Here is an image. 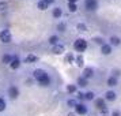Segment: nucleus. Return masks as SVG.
<instances>
[{
	"label": "nucleus",
	"instance_id": "24",
	"mask_svg": "<svg viewBox=\"0 0 121 116\" xmlns=\"http://www.w3.org/2000/svg\"><path fill=\"white\" fill-rule=\"evenodd\" d=\"M75 61H76V66L78 67H82L83 66V57L80 55L79 56H76V59H75Z\"/></svg>",
	"mask_w": 121,
	"mask_h": 116
},
{
	"label": "nucleus",
	"instance_id": "33",
	"mask_svg": "<svg viewBox=\"0 0 121 116\" xmlns=\"http://www.w3.org/2000/svg\"><path fill=\"white\" fill-rule=\"evenodd\" d=\"M44 1L48 4V6H49V4H52V3H55V0H44Z\"/></svg>",
	"mask_w": 121,
	"mask_h": 116
},
{
	"label": "nucleus",
	"instance_id": "15",
	"mask_svg": "<svg viewBox=\"0 0 121 116\" xmlns=\"http://www.w3.org/2000/svg\"><path fill=\"white\" fill-rule=\"evenodd\" d=\"M38 60V57H37V56L35 55H33V53H30V55L27 56V57H26V63H34V61H37Z\"/></svg>",
	"mask_w": 121,
	"mask_h": 116
},
{
	"label": "nucleus",
	"instance_id": "22",
	"mask_svg": "<svg viewBox=\"0 0 121 116\" xmlns=\"http://www.w3.org/2000/svg\"><path fill=\"white\" fill-rule=\"evenodd\" d=\"M76 29L79 30V32H86V30H87V26H86L84 23H78V25H76Z\"/></svg>",
	"mask_w": 121,
	"mask_h": 116
},
{
	"label": "nucleus",
	"instance_id": "14",
	"mask_svg": "<svg viewBox=\"0 0 121 116\" xmlns=\"http://www.w3.org/2000/svg\"><path fill=\"white\" fill-rule=\"evenodd\" d=\"M78 85L80 86V88H84V86H87V79L83 77H79L78 78Z\"/></svg>",
	"mask_w": 121,
	"mask_h": 116
},
{
	"label": "nucleus",
	"instance_id": "31",
	"mask_svg": "<svg viewBox=\"0 0 121 116\" xmlns=\"http://www.w3.org/2000/svg\"><path fill=\"white\" fill-rule=\"evenodd\" d=\"M78 98L83 100V98H84V93H80V92H79V93H78Z\"/></svg>",
	"mask_w": 121,
	"mask_h": 116
},
{
	"label": "nucleus",
	"instance_id": "28",
	"mask_svg": "<svg viewBox=\"0 0 121 116\" xmlns=\"http://www.w3.org/2000/svg\"><path fill=\"white\" fill-rule=\"evenodd\" d=\"M7 8V3L6 1H0V11H4Z\"/></svg>",
	"mask_w": 121,
	"mask_h": 116
},
{
	"label": "nucleus",
	"instance_id": "3",
	"mask_svg": "<svg viewBox=\"0 0 121 116\" xmlns=\"http://www.w3.org/2000/svg\"><path fill=\"white\" fill-rule=\"evenodd\" d=\"M11 40H12V36H11V32H10V30H1V32H0V41H1L3 44L11 42Z\"/></svg>",
	"mask_w": 121,
	"mask_h": 116
},
{
	"label": "nucleus",
	"instance_id": "21",
	"mask_svg": "<svg viewBox=\"0 0 121 116\" xmlns=\"http://www.w3.org/2000/svg\"><path fill=\"white\" fill-rule=\"evenodd\" d=\"M37 6H38V8L39 10H42V11H45V10H46V8H48V4H46V3H45L44 0H41V1H38V4H37Z\"/></svg>",
	"mask_w": 121,
	"mask_h": 116
},
{
	"label": "nucleus",
	"instance_id": "17",
	"mask_svg": "<svg viewBox=\"0 0 121 116\" xmlns=\"http://www.w3.org/2000/svg\"><path fill=\"white\" fill-rule=\"evenodd\" d=\"M61 15H63L61 8H60V7H56L55 10H53V17H55V18H60Z\"/></svg>",
	"mask_w": 121,
	"mask_h": 116
},
{
	"label": "nucleus",
	"instance_id": "9",
	"mask_svg": "<svg viewBox=\"0 0 121 116\" xmlns=\"http://www.w3.org/2000/svg\"><path fill=\"white\" fill-rule=\"evenodd\" d=\"M64 51H65V48H64V45H61V44H56V45H53V48H52V52L56 53V55H60Z\"/></svg>",
	"mask_w": 121,
	"mask_h": 116
},
{
	"label": "nucleus",
	"instance_id": "6",
	"mask_svg": "<svg viewBox=\"0 0 121 116\" xmlns=\"http://www.w3.org/2000/svg\"><path fill=\"white\" fill-rule=\"evenodd\" d=\"M116 98H117V93L114 90H108L105 93V100L106 101H116Z\"/></svg>",
	"mask_w": 121,
	"mask_h": 116
},
{
	"label": "nucleus",
	"instance_id": "5",
	"mask_svg": "<svg viewBox=\"0 0 121 116\" xmlns=\"http://www.w3.org/2000/svg\"><path fill=\"white\" fill-rule=\"evenodd\" d=\"M75 111H76L78 115H86L87 113V107L84 104H76V107H75Z\"/></svg>",
	"mask_w": 121,
	"mask_h": 116
},
{
	"label": "nucleus",
	"instance_id": "35",
	"mask_svg": "<svg viewBox=\"0 0 121 116\" xmlns=\"http://www.w3.org/2000/svg\"><path fill=\"white\" fill-rule=\"evenodd\" d=\"M78 0H68V3H72V4H76Z\"/></svg>",
	"mask_w": 121,
	"mask_h": 116
},
{
	"label": "nucleus",
	"instance_id": "18",
	"mask_svg": "<svg viewBox=\"0 0 121 116\" xmlns=\"http://www.w3.org/2000/svg\"><path fill=\"white\" fill-rule=\"evenodd\" d=\"M84 98L88 100V101H91V100L95 98V93L94 92H87V93H84Z\"/></svg>",
	"mask_w": 121,
	"mask_h": 116
},
{
	"label": "nucleus",
	"instance_id": "7",
	"mask_svg": "<svg viewBox=\"0 0 121 116\" xmlns=\"http://www.w3.org/2000/svg\"><path fill=\"white\" fill-rule=\"evenodd\" d=\"M113 52V48L110 46L109 44H104V45H101V53L102 55H105V56H108V55H110Z\"/></svg>",
	"mask_w": 121,
	"mask_h": 116
},
{
	"label": "nucleus",
	"instance_id": "11",
	"mask_svg": "<svg viewBox=\"0 0 121 116\" xmlns=\"http://www.w3.org/2000/svg\"><path fill=\"white\" fill-rule=\"evenodd\" d=\"M8 94H10V97H11L12 100H15L19 96V92H18V89L15 88V86H11V88L8 89Z\"/></svg>",
	"mask_w": 121,
	"mask_h": 116
},
{
	"label": "nucleus",
	"instance_id": "34",
	"mask_svg": "<svg viewBox=\"0 0 121 116\" xmlns=\"http://www.w3.org/2000/svg\"><path fill=\"white\" fill-rule=\"evenodd\" d=\"M72 59H73V56H72V55H68V56H67V60H68V61H72Z\"/></svg>",
	"mask_w": 121,
	"mask_h": 116
},
{
	"label": "nucleus",
	"instance_id": "4",
	"mask_svg": "<svg viewBox=\"0 0 121 116\" xmlns=\"http://www.w3.org/2000/svg\"><path fill=\"white\" fill-rule=\"evenodd\" d=\"M84 7L87 11H95L98 8V0H84Z\"/></svg>",
	"mask_w": 121,
	"mask_h": 116
},
{
	"label": "nucleus",
	"instance_id": "1",
	"mask_svg": "<svg viewBox=\"0 0 121 116\" xmlns=\"http://www.w3.org/2000/svg\"><path fill=\"white\" fill-rule=\"evenodd\" d=\"M33 75H34V78L38 81V83L41 86H49L50 85V78H49V75L46 74V71H44V70L37 68V70H34Z\"/></svg>",
	"mask_w": 121,
	"mask_h": 116
},
{
	"label": "nucleus",
	"instance_id": "30",
	"mask_svg": "<svg viewBox=\"0 0 121 116\" xmlns=\"http://www.w3.org/2000/svg\"><path fill=\"white\" fill-rule=\"evenodd\" d=\"M94 41L97 42V44H101V45H104L105 42H104V40L102 38H99V37H97V38H94Z\"/></svg>",
	"mask_w": 121,
	"mask_h": 116
},
{
	"label": "nucleus",
	"instance_id": "19",
	"mask_svg": "<svg viewBox=\"0 0 121 116\" xmlns=\"http://www.w3.org/2000/svg\"><path fill=\"white\" fill-rule=\"evenodd\" d=\"M49 44L50 45L59 44V37H57V36H50V37H49Z\"/></svg>",
	"mask_w": 121,
	"mask_h": 116
},
{
	"label": "nucleus",
	"instance_id": "2",
	"mask_svg": "<svg viewBox=\"0 0 121 116\" xmlns=\"http://www.w3.org/2000/svg\"><path fill=\"white\" fill-rule=\"evenodd\" d=\"M73 48L76 52H84L87 49V41L84 38H78L75 42H73Z\"/></svg>",
	"mask_w": 121,
	"mask_h": 116
},
{
	"label": "nucleus",
	"instance_id": "10",
	"mask_svg": "<svg viewBox=\"0 0 121 116\" xmlns=\"http://www.w3.org/2000/svg\"><path fill=\"white\" fill-rule=\"evenodd\" d=\"M121 44V40L118 37H116V36H112L109 38V45L110 46H118Z\"/></svg>",
	"mask_w": 121,
	"mask_h": 116
},
{
	"label": "nucleus",
	"instance_id": "27",
	"mask_svg": "<svg viewBox=\"0 0 121 116\" xmlns=\"http://www.w3.org/2000/svg\"><path fill=\"white\" fill-rule=\"evenodd\" d=\"M4 109H6V101L3 98H0V112L4 111Z\"/></svg>",
	"mask_w": 121,
	"mask_h": 116
},
{
	"label": "nucleus",
	"instance_id": "26",
	"mask_svg": "<svg viewBox=\"0 0 121 116\" xmlns=\"http://www.w3.org/2000/svg\"><path fill=\"white\" fill-rule=\"evenodd\" d=\"M76 101H75V100H68V101H67V105H68V107H71V108H75V107H76Z\"/></svg>",
	"mask_w": 121,
	"mask_h": 116
},
{
	"label": "nucleus",
	"instance_id": "29",
	"mask_svg": "<svg viewBox=\"0 0 121 116\" xmlns=\"http://www.w3.org/2000/svg\"><path fill=\"white\" fill-rule=\"evenodd\" d=\"M57 29H59L60 32H64V30H65V23H60V25H57Z\"/></svg>",
	"mask_w": 121,
	"mask_h": 116
},
{
	"label": "nucleus",
	"instance_id": "20",
	"mask_svg": "<svg viewBox=\"0 0 121 116\" xmlns=\"http://www.w3.org/2000/svg\"><path fill=\"white\" fill-rule=\"evenodd\" d=\"M12 60H14V57H12L11 55H4L3 56V63H6V64H10Z\"/></svg>",
	"mask_w": 121,
	"mask_h": 116
},
{
	"label": "nucleus",
	"instance_id": "12",
	"mask_svg": "<svg viewBox=\"0 0 121 116\" xmlns=\"http://www.w3.org/2000/svg\"><path fill=\"white\" fill-rule=\"evenodd\" d=\"M106 83H108V86H109V88H114V86H117V78L112 75V77L108 78Z\"/></svg>",
	"mask_w": 121,
	"mask_h": 116
},
{
	"label": "nucleus",
	"instance_id": "25",
	"mask_svg": "<svg viewBox=\"0 0 121 116\" xmlns=\"http://www.w3.org/2000/svg\"><path fill=\"white\" fill-rule=\"evenodd\" d=\"M68 10H69L71 12H75L78 10V6L76 4H72V3H68Z\"/></svg>",
	"mask_w": 121,
	"mask_h": 116
},
{
	"label": "nucleus",
	"instance_id": "13",
	"mask_svg": "<svg viewBox=\"0 0 121 116\" xmlns=\"http://www.w3.org/2000/svg\"><path fill=\"white\" fill-rule=\"evenodd\" d=\"M95 105H97V108H99V109H106V104H105V100L102 98H98L97 101H95Z\"/></svg>",
	"mask_w": 121,
	"mask_h": 116
},
{
	"label": "nucleus",
	"instance_id": "23",
	"mask_svg": "<svg viewBox=\"0 0 121 116\" xmlns=\"http://www.w3.org/2000/svg\"><path fill=\"white\" fill-rule=\"evenodd\" d=\"M67 92L68 93H75L76 92V85H68L67 86Z\"/></svg>",
	"mask_w": 121,
	"mask_h": 116
},
{
	"label": "nucleus",
	"instance_id": "32",
	"mask_svg": "<svg viewBox=\"0 0 121 116\" xmlns=\"http://www.w3.org/2000/svg\"><path fill=\"white\" fill-rule=\"evenodd\" d=\"M112 116H120V112H118V111H113Z\"/></svg>",
	"mask_w": 121,
	"mask_h": 116
},
{
	"label": "nucleus",
	"instance_id": "16",
	"mask_svg": "<svg viewBox=\"0 0 121 116\" xmlns=\"http://www.w3.org/2000/svg\"><path fill=\"white\" fill-rule=\"evenodd\" d=\"M10 66H11V68H14V70H17L18 67L21 66V61L18 60L17 57H14V60H12L11 63H10Z\"/></svg>",
	"mask_w": 121,
	"mask_h": 116
},
{
	"label": "nucleus",
	"instance_id": "8",
	"mask_svg": "<svg viewBox=\"0 0 121 116\" xmlns=\"http://www.w3.org/2000/svg\"><path fill=\"white\" fill-rule=\"evenodd\" d=\"M94 77V70L91 67H86L84 70H83V78H86V79H90V78Z\"/></svg>",
	"mask_w": 121,
	"mask_h": 116
}]
</instances>
